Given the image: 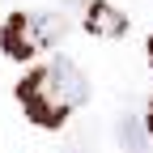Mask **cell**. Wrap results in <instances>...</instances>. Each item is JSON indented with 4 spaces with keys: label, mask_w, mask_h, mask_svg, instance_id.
Instances as JSON below:
<instances>
[{
    "label": "cell",
    "mask_w": 153,
    "mask_h": 153,
    "mask_svg": "<svg viewBox=\"0 0 153 153\" xmlns=\"http://www.w3.org/2000/svg\"><path fill=\"white\" fill-rule=\"evenodd\" d=\"M17 102L26 106L30 123L38 128H64V119L89 102V76L72 60H51L47 68H34L17 85Z\"/></svg>",
    "instance_id": "obj_1"
},
{
    "label": "cell",
    "mask_w": 153,
    "mask_h": 153,
    "mask_svg": "<svg viewBox=\"0 0 153 153\" xmlns=\"http://www.w3.org/2000/svg\"><path fill=\"white\" fill-rule=\"evenodd\" d=\"M0 51L9 55V60H30L38 51L34 34H30V13H13L4 26H0Z\"/></svg>",
    "instance_id": "obj_2"
},
{
    "label": "cell",
    "mask_w": 153,
    "mask_h": 153,
    "mask_svg": "<svg viewBox=\"0 0 153 153\" xmlns=\"http://www.w3.org/2000/svg\"><path fill=\"white\" fill-rule=\"evenodd\" d=\"M85 30L94 38H123L128 34V17L115 4H106V0H94V4L85 9Z\"/></svg>",
    "instance_id": "obj_3"
},
{
    "label": "cell",
    "mask_w": 153,
    "mask_h": 153,
    "mask_svg": "<svg viewBox=\"0 0 153 153\" xmlns=\"http://www.w3.org/2000/svg\"><path fill=\"white\" fill-rule=\"evenodd\" d=\"M30 34H34L38 51H43V47H55L68 34V22H64L60 13H30Z\"/></svg>",
    "instance_id": "obj_4"
},
{
    "label": "cell",
    "mask_w": 153,
    "mask_h": 153,
    "mask_svg": "<svg viewBox=\"0 0 153 153\" xmlns=\"http://www.w3.org/2000/svg\"><path fill=\"white\" fill-rule=\"evenodd\" d=\"M119 149L123 153H149V123L136 115H123L119 119Z\"/></svg>",
    "instance_id": "obj_5"
},
{
    "label": "cell",
    "mask_w": 153,
    "mask_h": 153,
    "mask_svg": "<svg viewBox=\"0 0 153 153\" xmlns=\"http://www.w3.org/2000/svg\"><path fill=\"white\" fill-rule=\"evenodd\" d=\"M145 123H149V136H153V102H149V115H145Z\"/></svg>",
    "instance_id": "obj_6"
},
{
    "label": "cell",
    "mask_w": 153,
    "mask_h": 153,
    "mask_svg": "<svg viewBox=\"0 0 153 153\" xmlns=\"http://www.w3.org/2000/svg\"><path fill=\"white\" fill-rule=\"evenodd\" d=\"M149 60H153V38H149Z\"/></svg>",
    "instance_id": "obj_7"
}]
</instances>
